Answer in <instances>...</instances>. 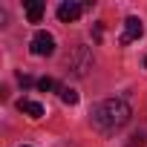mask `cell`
Instances as JSON below:
<instances>
[{
	"label": "cell",
	"mask_w": 147,
	"mask_h": 147,
	"mask_svg": "<svg viewBox=\"0 0 147 147\" xmlns=\"http://www.w3.org/2000/svg\"><path fill=\"white\" fill-rule=\"evenodd\" d=\"M55 52V38L49 35V32H35V38H32V55H52Z\"/></svg>",
	"instance_id": "cell-3"
},
{
	"label": "cell",
	"mask_w": 147,
	"mask_h": 147,
	"mask_svg": "<svg viewBox=\"0 0 147 147\" xmlns=\"http://www.w3.org/2000/svg\"><path fill=\"white\" fill-rule=\"evenodd\" d=\"M144 66H147V58H144Z\"/></svg>",
	"instance_id": "cell-12"
},
{
	"label": "cell",
	"mask_w": 147,
	"mask_h": 147,
	"mask_svg": "<svg viewBox=\"0 0 147 147\" xmlns=\"http://www.w3.org/2000/svg\"><path fill=\"white\" fill-rule=\"evenodd\" d=\"M141 144H144V138H141V136H133V144H130V147H141Z\"/></svg>",
	"instance_id": "cell-11"
},
{
	"label": "cell",
	"mask_w": 147,
	"mask_h": 147,
	"mask_svg": "<svg viewBox=\"0 0 147 147\" xmlns=\"http://www.w3.org/2000/svg\"><path fill=\"white\" fill-rule=\"evenodd\" d=\"M61 101H63L66 107H75V104L81 101V95L72 90V87H61Z\"/></svg>",
	"instance_id": "cell-8"
},
{
	"label": "cell",
	"mask_w": 147,
	"mask_h": 147,
	"mask_svg": "<svg viewBox=\"0 0 147 147\" xmlns=\"http://www.w3.org/2000/svg\"><path fill=\"white\" fill-rule=\"evenodd\" d=\"M18 81H20V87H32V84L38 87V81H35L32 75H23V72H20V75H18Z\"/></svg>",
	"instance_id": "cell-10"
},
{
	"label": "cell",
	"mask_w": 147,
	"mask_h": 147,
	"mask_svg": "<svg viewBox=\"0 0 147 147\" xmlns=\"http://www.w3.org/2000/svg\"><path fill=\"white\" fill-rule=\"evenodd\" d=\"M141 35H144L141 20H138L136 15H130V18L124 20V35H121V43H133V40H138Z\"/></svg>",
	"instance_id": "cell-5"
},
{
	"label": "cell",
	"mask_w": 147,
	"mask_h": 147,
	"mask_svg": "<svg viewBox=\"0 0 147 147\" xmlns=\"http://www.w3.org/2000/svg\"><path fill=\"white\" fill-rule=\"evenodd\" d=\"M90 115H92L95 130H101V133H115V130H121V127L130 121L133 110H130V104H127L124 98H107V101H98Z\"/></svg>",
	"instance_id": "cell-1"
},
{
	"label": "cell",
	"mask_w": 147,
	"mask_h": 147,
	"mask_svg": "<svg viewBox=\"0 0 147 147\" xmlns=\"http://www.w3.org/2000/svg\"><path fill=\"white\" fill-rule=\"evenodd\" d=\"M18 110L26 113L29 118H40V115H43V104H40V101H32V98H20V101H18Z\"/></svg>",
	"instance_id": "cell-6"
},
{
	"label": "cell",
	"mask_w": 147,
	"mask_h": 147,
	"mask_svg": "<svg viewBox=\"0 0 147 147\" xmlns=\"http://www.w3.org/2000/svg\"><path fill=\"white\" fill-rule=\"evenodd\" d=\"M20 147H29V144H20Z\"/></svg>",
	"instance_id": "cell-13"
},
{
	"label": "cell",
	"mask_w": 147,
	"mask_h": 147,
	"mask_svg": "<svg viewBox=\"0 0 147 147\" xmlns=\"http://www.w3.org/2000/svg\"><path fill=\"white\" fill-rule=\"evenodd\" d=\"M38 90L40 92H49V90H55V81L46 75V78H38Z\"/></svg>",
	"instance_id": "cell-9"
},
{
	"label": "cell",
	"mask_w": 147,
	"mask_h": 147,
	"mask_svg": "<svg viewBox=\"0 0 147 147\" xmlns=\"http://www.w3.org/2000/svg\"><path fill=\"white\" fill-rule=\"evenodd\" d=\"M87 6H90V3H72V0H66V3L58 6V20H61V23H72V20H78L81 12H84Z\"/></svg>",
	"instance_id": "cell-4"
},
{
	"label": "cell",
	"mask_w": 147,
	"mask_h": 147,
	"mask_svg": "<svg viewBox=\"0 0 147 147\" xmlns=\"http://www.w3.org/2000/svg\"><path fill=\"white\" fill-rule=\"evenodd\" d=\"M66 69L72 72V75H87V72L92 69V52L87 49V46H75L72 49V55L66 58Z\"/></svg>",
	"instance_id": "cell-2"
},
{
	"label": "cell",
	"mask_w": 147,
	"mask_h": 147,
	"mask_svg": "<svg viewBox=\"0 0 147 147\" xmlns=\"http://www.w3.org/2000/svg\"><path fill=\"white\" fill-rule=\"evenodd\" d=\"M43 12H46V6L40 3V0H29V3H26V18H29V23H40Z\"/></svg>",
	"instance_id": "cell-7"
}]
</instances>
